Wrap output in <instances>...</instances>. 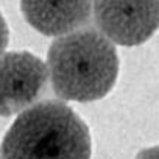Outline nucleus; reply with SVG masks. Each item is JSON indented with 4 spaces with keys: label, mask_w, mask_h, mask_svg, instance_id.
Returning <instances> with one entry per match:
<instances>
[{
    "label": "nucleus",
    "mask_w": 159,
    "mask_h": 159,
    "mask_svg": "<svg viewBox=\"0 0 159 159\" xmlns=\"http://www.w3.org/2000/svg\"><path fill=\"white\" fill-rule=\"evenodd\" d=\"M8 41H10V30H8V25H7L3 14L0 13V56L3 55V52L8 45Z\"/></svg>",
    "instance_id": "nucleus-6"
},
{
    "label": "nucleus",
    "mask_w": 159,
    "mask_h": 159,
    "mask_svg": "<svg viewBox=\"0 0 159 159\" xmlns=\"http://www.w3.org/2000/svg\"><path fill=\"white\" fill-rule=\"evenodd\" d=\"M114 44L86 27L55 39L47 52L53 92L64 102H95L106 97L119 76Z\"/></svg>",
    "instance_id": "nucleus-1"
},
{
    "label": "nucleus",
    "mask_w": 159,
    "mask_h": 159,
    "mask_svg": "<svg viewBox=\"0 0 159 159\" xmlns=\"http://www.w3.org/2000/svg\"><path fill=\"white\" fill-rule=\"evenodd\" d=\"M136 159H159V145L157 147H150V148H145V150L139 151Z\"/></svg>",
    "instance_id": "nucleus-7"
},
{
    "label": "nucleus",
    "mask_w": 159,
    "mask_h": 159,
    "mask_svg": "<svg viewBox=\"0 0 159 159\" xmlns=\"http://www.w3.org/2000/svg\"><path fill=\"white\" fill-rule=\"evenodd\" d=\"M92 14L106 39L136 47L159 28V0H92Z\"/></svg>",
    "instance_id": "nucleus-3"
},
{
    "label": "nucleus",
    "mask_w": 159,
    "mask_h": 159,
    "mask_svg": "<svg viewBox=\"0 0 159 159\" xmlns=\"http://www.w3.org/2000/svg\"><path fill=\"white\" fill-rule=\"evenodd\" d=\"M48 70L30 52H8L0 56V116L10 117L31 108L47 91Z\"/></svg>",
    "instance_id": "nucleus-4"
},
{
    "label": "nucleus",
    "mask_w": 159,
    "mask_h": 159,
    "mask_svg": "<svg viewBox=\"0 0 159 159\" xmlns=\"http://www.w3.org/2000/svg\"><path fill=\"white\" fill-rule=\"evenodd\" d=\"M25 20L44 36H64L84 28L92 0H20Z\"/></svg>",
    "instance_id": "nucleus-5"
},
{
    "label": "nucleus",
    "mask_w": 159,
    "mask_h": 159,
    "mask_svg": "<svg viewBox=\"0 0 159 159\" xmlns=\"http://www.w3.org/2000/svg\"><path fill=\"white\" fill-rule=\"evenodd\" d=\"M0 153L2 159H91V133L64 102L44 100L19 114Z\"/></svg>",
    "instance_id": "nucleus-2"
}]
</instances>
